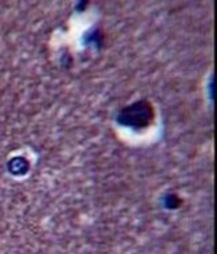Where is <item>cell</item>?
Returning a JSON list of instances; mask_svg holds the SVG:
<instances>
[{
	"instance_id": "cell-1",
	"label": "cell",
	"mask_w": 217,
	"mask_h": 254,
	"mask_svg": "<svg viewBox=\"0 0 217 254\" xmlns=\"http://www.w3.org/2000/svg\"><path fill=\"white\" fill-rule=\"evenodd\" d=\"M154 107L146 99H141L120 110L115 121L122 127H128L136 131L150 126L154 121Z\"/></svg>"
},
{
	"instance_id": "cell-3",
	"label": "cell",
	"mask_w": 217,
	"mask_h": 254,
	"mask_svg": "<svg viewBox=\"0 0 217 254\" xmlns=\"http://www.w3.org/2000/svg\"><path fill=\"white\" fill-rule=\"evenodd\" d=\"M162 202H164L165 207L169 209V210H176V209H178L182 205V199L178 197L177 194L174 193L166 194L164 199H162Z\"/></svg>"
},
{
	"instance_id": "cell-2",
	"label": "cell",
	"mask_w": 217,
	"mask_h": 254,
	"mask_svg": "<svg viewBox=\"0 0 217 254\" xmlns=\"http://www.w3.org/2000/svg\"><path fill=\"white\" fill-rule=\"evenodd\" d=\"M8 171L15 177L24 176L30 170V162L24 157H15L8 161Z\"/></svg>"
}]
</instances>
